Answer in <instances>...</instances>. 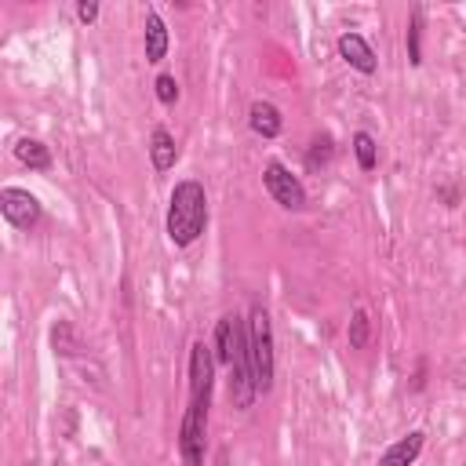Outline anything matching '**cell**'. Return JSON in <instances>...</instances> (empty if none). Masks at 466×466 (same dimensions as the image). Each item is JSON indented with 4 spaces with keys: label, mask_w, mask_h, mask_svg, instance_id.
I'll list each match as a JSON object with an SVG mask.
<instances>
[{
    "label": "cell",
    "mask_w": 466,
    "mask_h": 466,
    "mask_svg": "<svg viewBox=\"0 0 466 466\" xmlns=\"http://www.w3.org/2000/svg\"><path fill=\"white\" fill-rule=\"evenodd\" d=\"M76 18L91 25V22L98 18V4H95V0H80V4H76Z\"/></svg>",
    "instance_id": "cell-20"
},
{
    "label": "cell",
    "mask_w": 466,
    "mask_h": 466,
    "mask_svg": "<svg viewBox=\"0 0 466 466\" xmlns=\"http://www.w3.org/2000/svg\"><path fill=\"white\" fill-rule=\"evenodd\" d=\"M368 331H371V320L364 309H353L350 317V350H364L368 346Z\"/></svg>",
    "instance_id": "cell-17"
},
{
    "label": "cell",
    "mask_w": 466,
    "mask_h": 466,
    "mask_svg": "<svg viewBox=\"0 0 466 466\" xmlns=\"http://www.w3.org/2000/svg\"><path fill=\"white\" fill-rule=\"evenodd\" d=\"M208 226V193L200 182L186 178L175 186L167 204V237L175 248H189Z\"/></svg>",
    "instance_id": "cell-1"
},
{
    "label": "cell",
    "mask_w": 466,
    "mask_h": 466,
    "mask_svg": "<svg viewBox=\"0 0 466 466\" xmlns=\"http://www.w3.org/2000/svg\"><path fill=\"white\" fill-rule=\"evenodd\" d=\"M153 87H157V98H160L164 106H175V102H178V84H175V76H171V73H160Z\"/></svg>",
    "instance_id": "cell-19"
},
{
    "label": "cell",
    "mask_w": 466,
    "mask_h": 466,
    "mask_svg": "<svg viewBox=\"0 0 466 466\" xmlns=\"http://www.w3.org/2000/svg\"><path fill=\"white\" fill-rule=\"evenodd\" d=\"M353 153H357V164H360L364 171H371V167L379 164V149H375V138H371L368 131H357V135H353Z\"/></svg>",
    "instance_id": "cell-15"
},
{
    "label": "cell",
    "mask_w": 466,
    "mask_h": 466,
    "mask_svg": "<svg viewBox=\"0 0 466 466\" xmlns=\"http://www.w3.org/2000/svg\"><path fill=\"white\" fill-rule=\"evenodd\" d=\"M178 451L186 466H204V451H208V408L189 404L178 426Z\"/></svg>",
    "instance_id": "cell-3"
},
{
    "label": "cell",
    "mask_w": 466,
    "mask_h": 466,
    "mask_svg": "<svg viewBox=\"0 0 466 466\" xmlns=\"http://www.w3.org/2000/svg\"><path fill=\"white\" fill-rule=\"evenodd\" d=\"M51 342H55V353H66V357L80 353V342H76V331L69 328V320H58L51 328Z\"/></svg>",
    "instance_id": "cell-16"
},
{
    "label": "cell",
    "mask_w": 466,
    "mask_h": 466,
    "mask_svg": "<svg viewBox=\"0 0 466 466\" xmlns=\"http://www.w3.org/2000/svg\"><path fill=\"white\" fill-rule=\"evenodd\" d=\"M262 182H266V189H269V197L280 204V208H288V211H299V208H306V189H302V182L284 167V164H277V160H269L266 167H262Z\"/></svg>",
    "instance_id": "cell-5"
},
{
    "label": "cell",
    "mask_w": 466,
    "mask_h": 466,
    "mask_svg": "<svg viewBox=\"0 0 466 466\" xmlns=\"http://www.w3.org/2000/svg\"><path fill=\"white\" fill-rule=\"evenodd\" d=\"M422 444H426V433H419V430H411L408 437H400V441H393L382 455H379V466H411L415 459H419V451H422Z\"/></svg>",
    "instance_id": "cell-9"
},
{
    "label": "cell",
    "mask_w": 466,
    "mask_h": 466,
    "mask_svg": "<svg viewBox=\"0 0 466 466\" xmlns=\"http://www.w3.org/2000/svg\"><path fill=\"white\" fill-rule=\"evenodd\" d=\"M167 55V25L157 11H146V62H164Z\"/></svg>",
    "instance_id": "cell-11"
},
{
    "label": "cell",
    "mask_w": 466,
    "mask_h": 466,
    "mask_svg": "<svg viewBox=\"0 0 466 466\" xmlns=\"http://www.w3.org/2000/svg\"><path fill=\"white\" fill-rule=\"evenodd\" d=\"M244 342H248V364H251L255 393H269L277 357H273V320H269L266 306H251V313L244 320Z\"/></svg>",
    "instance_id": "cell-2"
},
{
    "label": "cell",
    "mask_w": 466,
    "mask_h": 466,
    "mask_svg": "<svg viewBox=\"0 0 466 466\" xmlns=\"http://www.w3.org/2000/svg\"><path fill=\"white\" fill-rule=\"evenodd\" d=\"M15 157H18V164H25L29 171H47V167H51V149H47L44 142H36V138H18V142H15Z\"/></svg>",
    "instance_id": "cell-13"
},
{
    "label": "cell",
    "mask_w": 466,
    "mask_h": 466,
    "mask_svg": "<svg viewBox=\"0 0 466 466\" xmlns=\"http://www.w3.org/2000/svg\"><path fill=\"white\" fill-rule=\"evenodd\" d=\"M0 215H4L15 229H33V226L40 222V200H36L29 189L7 186V189H0Z\"/></svg>",
    "instance_id": "cell-6"
},
{
    "label": "cell",
    "mask_w": 466,
    "mask_h": 466,
    "mask_svg": "<svg viewBox=\"0 0 466 466\" xmlns=\"http://www.w3.org/2000/svg\"><path fill=\"white\" fill-rule=\"evenodd\" d=\"M331 157H335V142H331V135H317V138L309 142V149H306V167H309V171L328 167Z\"/></svg>",
    "instance_id": "cell-14"
},
{
    "label": "cell",
    "mask_w": 466,
    "mask_h": 466,
    "mask_svg": "<svg viewBox=\"0 0 466 466\" xmlns=\"http://www.w3.org/2000/svg\"><path fill=\"white\" fill-rule=\"evenodd\" d=\"M240 342H244V320H240L237 313H226V317L215 324V353H211V357L229 368L233 350H237Z\"/></svg>",
    "instance_id": "cell-7"
},
{
    "label": "cell",
    "mask_w": 466,
    "mask_h": 466,
    "mask_svg": "<svg viewBox=\"0 0 466 466\" xmlns=\"http://www.w3.org/2000/svg\"><path fill=\"white\" fill-rule=\"evenodd\" d=\"M419 40H422V11L415 7V11H411V25H408V58H411V66L422 62V47H419Z\"/></svg>",
    "instance_id": "cell-18"
},
{
    "label": "cell",
    "mask_w": 466,
    "mask_h": 466,
    "mask_svg": "<svg viewBox=\"0 0 466 466\" xmlns=\"http://www.w3.org/2000/svg\"><path fill=\"white\" fill-rule=\"evenodd\" d=\"M248 124H251V131H255V135H262V138H277V135H280V127H284L280 109H277L273 102H266V98L251 102V109H248Z\"/></svg>",
    "instance_id": "cell-10"
},
{
    "label": "cell",
    "mask_w": 466,
    "mask_h": 466,
    "mask_svg": "<svg viewBox=\"0 0 466 466\" xmlns=\"http://www.w3.org/2000/svg\"><path fill=\"white\" fill-rule=\"evenodd\" d=\"M149 157H153V167H157V171L175 167L178 149H175V138H171L167 127H153V135H149Z\"/></svg>",
    "instance_id": "cell-12"
},
{
    "label": "cell",
    "mask_w": 466,
    "mask_h": 466,
    "mask_svg": "<svg viewBox=\"0 0 466 466\" xmlns=\"http://www.w3.org/2000/svg\"><path fill=\"white\" fill-rule=\"evenodd\" d=\"M211 382H215V357H211V346L193 342V350H189V404L211 408Z\"/></svg>",
    "instance_id": "cell-4"
},
{
    "label": "cell",
    "mask_w": 466,
    "mask_h": 466,
    "mask_svg": "<svg viewBox=\"0 0 466 466\" xmlns=\"http://www.w3.org/2000/svg\"><path fill=\"white\" fill-rule=\"evenodd\" d=\"M339 55H342L357 73H364V76H371V73L379 69L375 51H371V44H368L360 33H342V36H339Z\"/></svg>",
    "instance_id": "cell-8"
}]
</instances>
